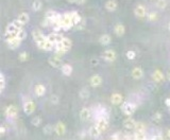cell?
<instances>
[{
	"instance_id": "obj_10",
	"label": "cell",
	"mask_w": 170,
	"mask_h": 140,
	"mask_svg": "<svg viewBox=\"0 0 170 140\" xmlns=\"http://www.w3.org/2000/svg\"><path fill=\"white\" fill-rule=\"evenodd\" d=\"M32 37H33V39H34V42H36V44H38V42H43V40L46 38V36L43 34V32L40 30L35 29V30L32 31Z\"/></svg>"
},
{
	"instance_id": "obj_51",
	"label": "cell",
	"mask_w": 170,
	"mask_h": 140,
	"mask_svg": "<svg viewBox=\"0 0 170 140\" xmlns=\"http://www.w3.org/2000/svg\"><path fill=\"white\" fill-rule=\"evenodd\" d=\"M165 103H166V105H167L168 107H169V108H170V98H168V99H167V100H166V101H165Z\"/></svg>"
},
{
	"instance_id": "obj_44",
	"label": "cell",
	"mask_w": 170,
	"mask_h": 140,
	"mask_svg": "<svg viewBox=\"0 0 170 140\" xmlns=\"http://www.w3.org/2000/svg\"><path fill=\"white\" fill-rule=\"evenodd\" d=\"M85 23H86V22H85V20H84V19L82 18V20L80 21V22L78 23V25H77L76 27H77L78 30H82V29H83L84 27H85Z\"/></svg>"
},
{
	"instance_id": "obj_14",
	"label": "cell",
	"mask_w": 170,
	"mask_h": 140,
	"mask_svg": "<svg viewBox=\"0 0 170 140\" xmlns=\"http://www.w3.org/2000/svg\"><path fill=\"white\" fill-rule=\"evenodd\" d=\"M134 13H135V15L137 17H139V18H144L146 15H147V11H146V7H144V5L139 4L137 5V7L134 9Z\"/></svg>"
},
{
	"instance_id": "obj_35",
	"label": "cell",
	"mask_w": 170,
	"mask_h": 140,
	"mask_svg": "<svg viewBox=\"0 0 170 140\" xmlns=\"http://www.w3.org/2000/svg\"><path fill=\"white\" fill-rule=\"evenodd\" d=\"M56 16H58V13H56V12H54V11H48L46 13V18H48L50 21L53 20Z\"/></svg>"
},
{
	"instance_id": "obj_23",
	"label": "cell",
	"mask_w": 170,
	"mask_h": 140,
	"mask_svg": "<svg viewBox=\"0 0 170 140\" xmlns=\"http://www.w3.org/2000/svg\"><path fill=\"white\" fill-rule=\"evenodd\" d=\"M61 70H62L63 74L67 75V77L71 75V73H72V67L69 65V64H64V65L61 67Z\"/></svg>"
},
{
	"instance_id": "obj_7",
	"label": "cell",
	"mask_w": 170,
	"mask_h": 140,
	"mask_svg": "<svg viewBox=\"0 0 170 140\" xmlns=\"http://www.w3.org/2000/svg\"><path fill=\"white\" fill-rule=\"evenodd\" d=\"M37 46H38L40 49H43V50H45V51H51V50L54 49V45L47 39V37L45 38L43 42H38Z\"/></svg>"
},
{
	"instance_id": "obj_18",
	"label": "cell",
	"mask_w": 170,
	"mask_h": 140,
	"mask_svg": "<svg viewBox=\"0 0 170 140\" xmlns=\"http://www.w3.org/2000/svg\"><path fill=\"white\" fill-rule=\"evenodd\" d=\"M144 77V71L140 67H135L132 70V77L135 80H140Z\"/></svg>"
},
{
	"instance_id": "obj_3",
	"label": "cell",
	"mask_w": 170,
	"mask_h": 140,
	"mask_svg": "<svg viewBox=\"0 0 170 140\" xmlns=\"http://www.w3.org/2000/svg\"><path fill=\"white\" fill-rule=\"evenodd\" d=\"M71 47H72L71 40L67 37H64L63 39H62V42H58V44L54 47V49H63V50H65L66 52H68L70 49H71Z\"/></svg>"
},
{
	"instance_id": "obj_5",
	"label": "cell",
	"mask_w": 170,
	"mask_h": 140,
	"mask_svg": "<svg viewBox=\"0 0 170 140\" xmlns=\"http://www.w3.org/2000/svg\"><path fill=\"white\" fill-rule=\"evenodd\" d=\"M35 108H36V105L33 102L32 100H27L26 102L23 103V112H26L27 115H31L35 112Z\"/></svg>"
},
{
	"instance_id": "obj_28",
	"label": "cell",
	"mask_w": 170,
	"mask_h": 140,
	"mask_svg": "<svg viewBox=\"0 0 170 140\" xmlns=\"http://www.w3.org/2000/svg\"><path fill=\"white\" fill-rule=\"evenodd\" d=\"M152 77H153V80L155 82H162V81H164V79H165L164 74L161 72V71H160V70H156V71H154Z\"/></svg>"
},
{
	"instance_id": "obj_9",
	"label": "cell",
	"mask_w": 170,
	"mask_h": 140,
	"mask_svg": "<svg viewBox=\"0 0 170 140\" xmlns=\"http://www.w3.org/2000/svg\"><path fill=\"white\" fill-rule=\"evenodd\" d=\"M96 127L98 128L101 133L105 132L106 128L109 127V121H107V119H105V118H100V119L97 121V123H96Z\"/></svg>"
},
{
	"instance_id": "obj_34",
	"label": "cell",
	"mask_w": 170,
	"mask_h": 140,
	"mask_svg": "<svg viewBox=\"0 0 170 140\" xmlns=\"http://www.w3.org/2000/svg\"><path fill=\"white\" fill-rule=\"evenodd\" d=\"M162 120H163V116H162V114H160V112H156V114H154L153 117H152V121H153L154 123H160V122H162Z\"/></svg>"
},
{
	"instance_id": "obj_17",
	"label": "cell",
	"mask_w": 170,
	"mask_h": 140,
	"mask_svg": "<svg viewBox=\"0 0 170 140\" xmlns=\"http://www.w3.org/2000/svg\"><path fill=\"white\" fill-rule=\"evenodd\" d=\"M114 32L117 36H122V35L126 33V28H124V26L122 25V23H120V22L116 23L114 27Z\"/></svg>"
},
{
	"instance_id": "obj_30",
	"label": "cell",
	"mask_w": 170,
	"mask_h": 140,
	"mask_svg": "<svg viewBox=\"0 0 170 140\" xmlns=\"http://www.w3.org/2000/svg\"><path fill=\"white\" fill-rule=\"evenodd\" d=\"M42 9V1L40 0H34L32 2V10L34 12H38Z\"/></svg>"
},
{
	"instance_id": "obj_20",
	"label": "cell",
	"mask_w": 170,
	"mask_h": 140,
	"mask_svg": "<svg viewBox=\"0 0 170 140\" xmlns=\"http://www.w3.org/2000/svg\"><path fill=\"white\" fill-rule=\"evenodd\" d=\"M34 92L37 97H42L46 92V88H45V86L43 84H37L34 87Z\"/></svg>"
},
{
	"instance_id": "obj_1",
	"label": "cell",
	"mask_w": 170,
	"mask_h": 140,
	"mask_svg": "<svg viewBox=\"0 0 170 140\" xmlns=\"http://www.w3.org/2000/svg\"><path fill=\"white\" fill-rule=\"evenodd\" d=\"M61 26L62 29L65 31L69 30L73 27V23L71 21V17H70L69 13H66V14L62 15V18H61Z\"/></svg>"
},
{
	"instance_id": "obj_46",
	"label": "cell",
	"mask_w": 170,
	"mask_h": 140,
	"mask_svg": "<svg viewBox=\"0 0 170 140\" xmlns=\"http://www.w3.org/2000/svg\"><path fill=\"white\" fill-rule=\"evenodd\" d=\"M91 64L93 66H98L99 65V60L97 57H93L91 60Z\"/></svg>"
},
{
	"instance_id": "obj_25",
	"label": "cell",
	"mask_w": 170,
	"mask_h": 140,
	"mask_svg": "<svg viewBox=\"0 0 170 140\" xmlns=\"http://www.w3.org/2000/svg\"><path fill=\"white\" fill-rule=\"evenodd\" d=\"M111 42H112V37H111L109 34H103L102 36L99 38V42H100L101 45H104V46L111 44Z\"/></svg>"
},
{
	"instance_id": "obj_54",
	"label": "cell",
	"mask_w": 170,
	"mask_h": 140,
	"mask_svg": "<svg viewBox=\"0 0 170 140\" xmlns=\"http://www.w3.org/2000/svg\"><path fill=\"white\" fill-rule=\"evenodd\" d=\"M168 80H169V81H170V73H169V74H168Z\"/></svg>"
},
{
	"instance_id": "obj_40",
	"label": "cell",
	"mask_w": 170,
	"mask_h": 140,
	"mask_svg": "<svg viewBox=\"0 0 170 140\" xmlns=\"http://www.w3.org/2000/svg\"><path fill=\"white\" fill-rule=\"evenodd\" d=\"M18 58H19V61L20 62H26L29 58V54L27 53V52H21V53L19 54Z\"/></svg>"
},
{
	"instance_id": "obj_13",
	"label": "cell",
	"mask_w": 170,
	"mask_h": 140,
	"mask_svg": "<svg viewBox=\"0 0 170 140\" xmlns=\"http://www.w3.org/2000/svg\"><path fill=\"white\" fill-rule=\"evenodd\" d=\"M91 112L89 108L87 107L82 108L81 112H80V119L82 121H87V120L91 119Z\"/></svg>"
},
{
	"instance_id": "obj_43",
	"label": "cell",
	"mask_w": 170,
	"mask_h": 140,
	"mask_svg": "<svg viewBox=\"0 0 170 140\" xmlns=\"http://www.w3.org/2000/svg\"><path fill=\"white\" fill-rule=\"evenodd\" d=\"M148 19H149L150 21H155L156 19H157V15H156V13H154V12L149 13V14H148Z\"/></svg>"
},
{
	"instance_id": "obj_33",
	"label": "cell",
	"mask_w": 170,
	"mask_h": 140,
	"mask_svg": "<svg viewBox=\"0 0 170 140\" xmlns=\"http://www.w3.org/2000/svg\"><path fill=\"white\" fill-rule=\"evenodd\" d=\"M167 4H168L167 0H157V1H156V7L161 10L166 9V7H167Z\"/></svg>"
},
{
	"instance_id": "obj_32",
	"label": "cell",
	"mask_w": 170,
	"mask_h": 140,
	"mask_svg": "<svg viewBox=\"0 0 170 140\" xmlns=\"http://www.w3.org/2000/svg\"><path fill=\"white\" fill-rule=\"evenodd\" d=\"M134 140H146L145 132H135V134H134Z\"/></svg>"
},
{
	"instance_id": "obj_41",
	"label": "cell",
	"mask_w": 170,
	"mask_h": 140,
	"mask_svg": "<svg viewBox=\"0 0 170 140\" xmlns=\"http://www.w3.org/2000/svg\"><path fill=\"white\" fill-rule=\"evenodd\" d=\"M126 55H127V58H128V60H134V58L136 57V53L133 51V50H129V51L126 53Z\"/></svg>"
},
{
	"instance_id": "obj_26",
	"label": "cell",
	"mask_w": 170,
	"mask_h": 140,
	"mask_svg": "<svg viewBox=\"0 0 170 140\" xmlns=\"http://www.w3.org/2000/svg\"><path fill=\"white\" fill-rule=\"evenodd\" d=\"M7 46H9L10 49H17L21 44V40L18 39V38H15V39L11 40V42H7Z\"/></svg>"
},
{
	"instance_id": "obj_37",
	"label": "cell",
	"mask_w": 170,
	"mask_h": 140,
	"mask_svg": "<svg viewBox=\"0 0 170 140\" xmlns=\"http://www.w3.org/2000/svg\"><path fill=\"white\" fill-rule=\"evenodd\" d=\"M31 123H32V125H34V126H40V123H42V117H40V116L34 117V118L32 119V121H31Z\"/></svg>"
},
{
	"instance_id": "obj_24",
	"label": "cell",
	"mask_w": 170,
	"mask_h": 140,
	"mask_svg": "<svg viewBox=\"0 0 170 140\" xmlns=\"http://www.w3.org/2000/svg\"><path fill=\"white\" fill-rule=\"evenodd\" d=\"M17 20H18L19 22L22 25V26H25L26 23L29 22V20H30V17H29V15L27 14V13H21V14L18 16V18H17Z\"/></svg>"
},
{
	"instance_id": "obj_31",
	"label": "cell",
	"mask_w": 170,
	"mask_h": 140,
	"mask_svg": "<svg viewBox=\"0 0 170 140\" xmlns=\"http://www.w3.org/2000/svg\"><path fill=\"white\" fill-rule=\"evenodd\" d=\"M43 132H44V134H46V135H50L52 132H54V126L51 125V124H47V125H45L44 128H43Z\"/></svg>"
},
{
	"instance_id": "obj_48",
	"label": "cell",
	"mask_w": 170,
	"mask_h": 140,
	"mask_svg": "<svg viewBox=\"0 0 170 140\" xmlns=\"http://www.w3.org/2000/svg\"><path fill=\"white\" fill-rule=\"evenodd\" d=\"M50 101H51V103H53V104H56V103L58 102V98L56 96H52L51 99H50Z\"/></svg>"
},
{
	"instance_id": "obj_16",
	"label": "cell",
	"mask_w": 170,
	"mask_h": 140,
	"mask_svg": "<svg viewBox=\"0 0 170 140\" xmlns=\"http://www.w3.org/2000/svg\"><path fill=\"white\" fill-rule=\"evenodd\" d=\"M54 132H55L58 136L64 135V134H65V132H66L65 124H64L63 122H58V123L55 124V126H54Z\"/></svg>"
},
{
	"instance_id": "obj_56",
	"label": "cell",
	"mask_w": 170,
	"mask_h": 140,
	"mask_svg": "<svg viewBox=\"0 0 170 140\" xmlns=\"http://www.w3.org/2000/svg\"><path fill=\"white\" fill-rule=\"evenodd\" d=\"M169 112H170V108H169Z\"/></svg>"
},
{
	"instance_id": "obj_2",
	"label": "cell",
	"mask_w": 170,
	"mask_h": 140,
	"mask_svg": "<svg viewBox=\"0 0 170 140\" xmlns=\"http://www.w3.org/2000/svg\"><path fill=\"white\" fill-rule=\"evenodd\" d=\"M121 110L126 116H131V115L134 114V112L136 110V105L134 103L131 102H127L124 104H122L121 106Z\"/></svg>"
},
{
	"instance_id": "obj_52",
	"label": "cell",
	"mask_w": 170,
	"mask_h": 140,
	"mask_svg": "<svg viewBox=\"0 0 170 140\" xmlns=\"http://www.w3.org/2000/svg\"><path fill=\"white\" fill-rule=\"evenodd\" d=\"M167 136H168V138H170V128L168 130V132H167Z\"/></svg>"
},
{
	"instance_id": "obj_42",
	"label": "cell",
	"mask_w": 170,
	"mask_h": 140,
	"mask_svg": "<svg viewBox=\"0 0 170 140\" xmlns=\"http://www.w3.org/2000/svg\"><path fill=\"white\" fill-rule=\"evenodd\" d=\"M54 51H55V55L58 56V57H62V56H64L66 53V51L63 49H54Z\"/></svg>"
},
{
	"instance_id": "obj_12",
	"label": "cell",
	"mask_w": 170,
	"mask_h": 140,
	"mask_svg": "<svg viewBox=\"0 0 170 140\" xmlns=\"http://www.w3.org/2000/svg\"><path fill=\"white\" fill-rule=\"evenodd\" d=\"M102 77L99 74H94L93 77H91L89 79V84H91V87H99L101 84H102Z\"/></svg>"
},
{
	"instance_id": "obj_55",
	"label": "cell",
	"mask_w": 170,
	"mask_h": 140,
	"mask_svg": "<svg viewBox=\"0 0 170 140\" xmlns=\"http://www.w3.org/2000/svg\"><path fill=\"white\" fill-rule=\"evenodd\" d=\"M168 28H169V30H170V23H169V26H168Z\"/></svg>"
},
{
	"instance_id": "obj_47",
	"label": "cell",
	"mask_w": 170,
	"mask_h": 140,
	"mask_svg": "<svg viewBox=\"0 0 170 140\" xmlns=\"http://www.w3.org/2000/svg\"><path fill=\"white\" fill-rule=\"evenodd\" d=\"M5 132H7V127H5V125H1V127H0V135L3 136L5 134Z\"/></svg>"
},
{
	"instance_id": "obj_4",
	"label": "cell",
	"mask_w": 170,
	"mask_h": 140,
	"mask_svg": "<svg viewBox=\"0 0 170 140\" xmlns=\"http://www.w3.org/2000/svg\"><path fill=\"white\" fill-rule=\"evenodd\" d=\"M102 57L104 61L109 62V63H112V62H114L116 60L117 53L113 49H107L102 53Z\"/></svg>"
},
{
	"instance_id": "obj_19",
	"label": "cell",
	"mask_w": 170,
	"mask_h": 140,
	"mask_svg": "<svg viewBox=\"0 0 170 140\" xmlns=\"http://www.w3.org/2000/svg\"><path fill=\"white\" fill-rule=\"evenodd\" d=\"M117 7H118V4H117L116 0H109V1H106V3H105V9L110 12L116 11Z\"/></svg>"
},
{
	"instance_id": "obj_50",
	"label": "cell",
	"mask_w": 170,
	"mask_h": 140,
	"mask_svg": "<svg viewBox=\"0 0 170 140\" xmlns=\"http://www.w3.org/2000/svg\"><path fill=\"white\" fill-rule=\"evenodd\" d=\"M85 2H86V0H76V3H78V4H84Z\"/></svg>"
},
{
	"instance_id": "obj_29",
	"label": "cell",
	"mask_w": 170,
	"mask_h": 140,
	"mask_svg": "<svg viewBox=\"0 0 170 140\" xmlns=\"http://www.w3.org/2000/svg\"><path fill=\"white\" fill-rule=\"evenodd\" d=\"M89 134H91V136L93 138H98L102 133H101V132L99 131L98 128L96 127V125H95V126H93V127H91V130H89Z\"/></svg>"
},
{
	"instance_id": "obj_15",
	"label": "cell",
	"mask_w": 170,
	"mask_h": 140,
	"mask_svg": "<svg viewBox=\"0 0 170 140\" xmlns=\"http://www.w3.org/2000/svg\"><path fill=\"white\" fill-rule=\"evenodd\" d=\"M136 125V121L131 117H128L127 119L124 120V126L127 130H134Z\"/></svg>"
},
{
	"instance_id": "obj_27",
	"label": "cell",
	"mask_w": 170,
	"mask_h": 140,
	"mask_svg": "<svg viewBox=\"0 0 170 140\" xmlns=\"http://www.w3.org/2000/svg\"><path fill=\"white\" fill-rule=\"evenodd\" d=\"M79 96L82 100H87L89 98V96H91V92H89V90L87 88H82L79 92Z\"/></svg>"
},
{
	"instance_id": "obj_38",
	"label": "cell",
	"mask_w": 170,
	"mask_h": 140,
	"mask_svg": "<svg viewBox=\"0 0 170 140\" xmlns=\"http://www.w3.org/2000/svg\"><path fill=\"white\" fill-rule=\"evenodd\" d=\"M26 37H27V31L25 30V29H21V30L19 31L18 34H17V38H18V39H20L21 42H22V40L25 39Z\"/></svg>"
},
{
	"instance_id": "obj_53",
	"label": "cell",
	"mask_w": 170,
	"mask_h": 140,
	"mask_svg": "<svg viewBox=\"0 0 170 140\" xmlns=\"http://www.w3.org/2000/svg\"><path fill=\"white\" fill-rule=\"evenodd\" d=\"M67 1L68 2H71V3H73V2L76 3V0H67Z\"/></svg>"
},
{
	"instance_id": "obj_39",
	"label": "cell",
	"mask_w": 170,
	"mask_h": 140,
	"mask_svg": "<svg viewBox=\"0 0 170 140\" xmlns=\"http://www.w3.org/2000/svg\"><path fill=\"white\" fill-rule=\"evenodd\" d=\"M0 84H1V92H3L5 88V77L3 73H0Z\"/></svg>"
},
{
	"instance_id": "obj_11",
	"label": "cell",
	"mask_w": 170,
	"mask_h": 140,
	"mask_svg": "<svg viewBox=\"0 0 170 140\" xmlns=\"http://www.w3.org/2000/svg\"><path fill=\"white\" fill-rule=\"evenodd\" d=\"M17 112H18V108L15 105H10L4 110V114L7 118H14V117H16Z\"/></svg>"
},
{
	"instance_id": "obj_21",
	"label": "cell",
	"mask_w": 170,
	"mask_h": 140,
	"mask_svg": "<svg viewBox=\"0 0 170 140\" xmlns=\"http://www.w3.org/2000/svg\"><path fill=\"white\" fill-rule=\"evenodd\" d=\"M111 101H112V103L114 105H119L121 104V102H122V96H121L120 93H113L112 97H111Z\"/></svg>"
},
{
	"instance_id": "obj_45",
	"label": "cell",
	"mask_w": 170,
	"mask_h": 140,
	"mask_svg": "<svg viewBox=\"0 0 170 140\" xmlns=\"http://www.w3.org/2000/svg\"><path fill=\"white\" fill-rule=\"evenodd\" d=\"M50 25H51V21H50L48 18H45L44 20L42 21V26L43 27H48V26H50Z\"/></svg>"
},
{
	"instance_id": "obj_6",
	"label": "cell",
	"mask_w": 170,
	"mask_h": 140,
	"mask_svg": "<svg viewBox=\"0 0 170 140\" xmlns=\"http://www.w3.org/2000/svg\"><path fill=\"white\" fill-rule=\"evenodd\" d=\"M46 37H47V39L49 40L50 42H52V44L54 45V47H55L58 42H62V39L64 38V36H62L61 34H58V32H54V33H51V34H49V35H47Z\"/></svg>"
},
{
	"instance_id": "obj_36",
	"label": "cell",
	"mask_w": 170,
	"mask_h": 140,
	"mask_svg": "<svg viewBox=\"0 0 170 140\" xmlns=\"http://www.w3.org/2000/svg\"><path fill=\"white\" fill-rule=\"evenodd\" d=\"M135 132H145L146 130V126L142 122H136V125H135Z\"/></svg>"
},
{
	"instance_id": "obj_49",
	"label": "cell",
	"mask_w": 170,
	"mask_h": 140,
	"mask_svg": "<svg viewBox=\"0 0 170 140\" xmlns=\"http://www.w3.org/2000/svg\"><path fill=\"white\" fill-rule=\"evenodd\" d=\"M152 140H164V139H163V136H161V135H156V136H154L153 139H152Z\"/></svg>"
},
{
	"instance_id": "obj_22",
	"label": "cell",
	"mask_w": 170,
	"mask_h": 140,
	"mask_svg": "<svg viewBox=\"0 0 170 140\" xmlns=\"http://www.w3.org/2000/svg\"><path fill=\"white\" fill-rule=\"evenodd\" d=\"M69 14H70V17H71V21L72 23H73V26H77L78 23L82 20V17L80 16L79 13H77V12H70Z\"/></svg>"
},
{
	"instance_id": "obj_8",
	"label": "cell",
	"mask_w": 170,
	"mask_h": 140,
	"mask_svg": "<svg viewBox=\"0 0 170 140\" xmlns=\"http://www.w3.org/2000/svg\"><path fill=\"white\" fill-rule=\"evenodd\" d=\"M48 63L50 64V66H52V67H54V68H60L64 65L62 58L58 57V56H56V55H53V56H51V57L48 58Z\"/></svg>"
}]
</instances>
